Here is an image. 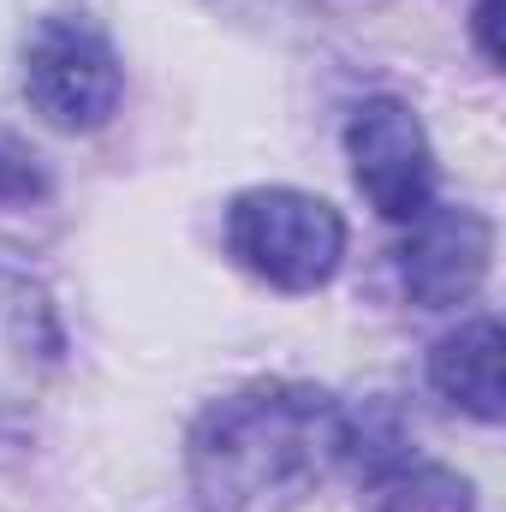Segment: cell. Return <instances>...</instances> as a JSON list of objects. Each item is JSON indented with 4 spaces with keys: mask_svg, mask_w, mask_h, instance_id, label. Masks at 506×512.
Returning <instances> with one entry per match:
<instances>
[{
    "mask_svg": "<svg viewBox=\"0 0 506 512\" xmlns=\"http://www.w3.org/2000/svg\"><path fill=\"white\" fill-rule=\"evenodd\" d=\"M346 411L310 382H251L215 399L185 441L203 512H292L340 465Z\"/></svg>",
    "mask_w": 506,
    "mask_h": 512,
    "instance_id": "obj_1",
    "label": "cell"
},
{
    "mask_svg": "<svg viewBox=\"0 0 506 512\" xmlns=\"http://www.w3.org/2000/svg\"><path fill=\"white\" fill-rule=\"evenodd\" d=\"M227 251L280 292H316L346 256V221L298 185H256L227 209Z\"/></svg>",
    "mask_w": 506,
    "mask_h": 512,
    "instance_id": "obj_2",
    "label": "cell"
},
{
    "mask_svg": "<svg viewBox=\"0 0 506 512\" xmlns=\"http://www.w3.org/2000/svg\"><path fill=\"white\" fill-rule=\"evenodd\" d=\"M24 96L60 131H96L126 96V66L90 18L48 12L24 42Z\"/></svg>",
    "mask_w": 506,
    "mask_h": 512,
    "instance_id": "obj_3",
    "label": "cell"
},
{
    "mask_svg": "<svg viewBox=\"0 0 506 512\" xmlns=\"http://www.w3.org/2000/svg\"><path fill=\"white\" fill-rule=\"evenodd\" d=\"M346 155H352V179L370 197L381 221H417L435 203V155H429V131L423 120L393 102L370 96L352 120H346Z\"/></svg>",
    "mask_w": 506,
    "mask_h": 512,
    "instance_id": "obj_4",
    "label": "cell"
},
{
    "mask_svg": "<svg viewBox=\"0 0 506 512\" xmlns=\"http://www.w3.org/2000/svg\"><path fill=\"white\" fill-rule=\"evenodd\" d=\"M495 262V227L477 209H447L429 203L411 221V239L399 251V280L417 310H459Z\"/></svg>",
    "mask_w": 506,
    "mask_h": 512,
    "instance_id": "obj_5",
    "label": "cell"
},
{
    "mask_svg": "<svg viewBox=\"0 0 506 512\" xmlns=\"http://www.w3.org/2000/svg\"><path fill=\"white\" fill-rule=\"evenodd\" d=\"M429 387L447 405L471 411L477 423H501V322L495 316H471L447 340H435Z\"/></svg>",
    "mask_w": 506,
    "mask_h": 512,
    "instance_id": "obj_6",
    "label": "cell"
},
{
    "mask_svg": "<svg viewBox=\"0 0 506 512\" xmlns=\"http://www.w3.org/2000/svg\"><path fill=\"white\" fill-rule=\"evenodd\" d=\"M370 512H477V489L459 471H447V465L399 459V465L376 471Z\"/></svg>",
    "mask_w": 506,
    "mask_h": 512,
    "instance_id": "obj_7",
    "label": "cell"
},
{
    "mask_svg": "<svg viewBox=\"0 0 506 512\" xmlns=\"http://www.w3.org/2000/svg\"><path fill=\"white\" fill-rule=\"evenodd\" d=\"M42 197H48V167H42V155H36L24 137H12V131L0 126V203L24 209V203H42Z\"/></svg>",
    "mask_w": 506,
    "mask_h": 512,
    "instance_id": "obj_8",
    "label": "cell"
},
{
    "mask_svg": "<svg viewBox=\"0 0 506 512\" xmlns=\"http://www.w3.org/2000/svg\"><path fill=\"white\" fill-rule=\"evenodd\" d=\"M495 12H501V0H477V42H483V60H501V42H495Z\"/></svg>",
    "mask_w": 506,
    "mask_h": 512,
    "instance_id": "obj_9",
    "label": "cell"
}]
</instances>
